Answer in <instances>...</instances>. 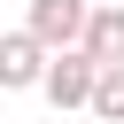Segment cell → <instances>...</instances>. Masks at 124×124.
<instances>
[{
	"label": "cell",
	"instance_id": "6",
	"mask_svg": "<svg viewBox=\"0 0 124 124\" xmlns=\"http://www.w3.org/2000/svg\"><path fill=\"white\" fill-rule=\"evenodd\" d=\"M93 8H124V0H93Z\"/></svg>",
	"mask_w": 124,
	"mask_h": 124
},
{
	"label": "cell",
	"instance_id": "5",
	"mask_svg": "<svg viewBox=\"0 0 124 124\" xmlns=\"http://www.w3.org/2000/svg\"><path fill=\"white\" fill-rule=\"evenodd\" d=\"M93 116H101V124H124V70H101V85H93Z\"/></svg>",
	"mask_w": 124,
	"mask_h": 124
},
{
	"label": "cell",
	"instance_id": "3",
	"mask_svg": "<svg viewBox=\"0 0 124 124\" xmlns=\"http://www.w3.org/2000/svg\"><path fill=\"white\" fill-rule=\"evenodd\" d=\"M46 46L31 39V31H8L0 39V93H31V85H46Z\"/></svg>",
	"mask_w": 124,
	"mask_h": 124
},
{
	"label": "cell",
	"instance_id": "1",
	"mask_svg": "<svg viewBox=\"0 0 124 124\" xmlns=\"http://www.w3.org/2000/svg\"><path fill=\"white\" fill-rule=\"evenodd\" d=\"M85 23H93V0H31V16H23V31H31L46 54L85 46Z\"/></svg>",
	"mask_w": 124,
	"mask_h": 124
},
{
	"label": "cell",
	"instance_id": "4",
	"mask_svg": "<svg viewBox=\"0 0 124 124\" xmlns=\"http://www.w3.org/2000/svg\"><path fill=\"white\" fill-rule=\"evenodd\" d=\"M85 54H93L101 70H124V8H93V23H85Z\"/></svg>",
	"mask_w": 124,
	"mask_h": 124
},
{
	"label": "cell",
	"instance_id": "2",
	"mask_svg": "<svg viewBox=\"0 0 124 124\" xmlns=\"http://www.w3.org/2000/svg\"><path fill=\"white\" fill-rule=\"evenodd\" d=\"M93 85H101V62H93L85 46H62V54L46 62V85H39V93H46L54 108H93Z\"/></svg>",
	"mask_w": 124,
	"mask_h": 124
}]
</instances>
